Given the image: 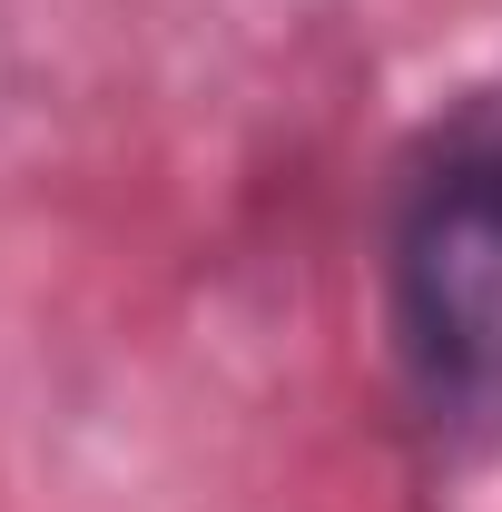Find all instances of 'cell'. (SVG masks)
<instances>
[{
	"instance_id": "1",
	"label": "cell",
	"mask_w": 502,
	"mask_h": 512,
	"mask_svg": "<svg viewBox=\"0 0 502 512\" xmlns=\"http://www.w3.org/2000/svg\"><path fill=\"white\" fill-rule=\"evenodd\" d=\"M384 345L434 434L502 424V99H453L394 168Z\"/></svg>"
}]
</instances>
